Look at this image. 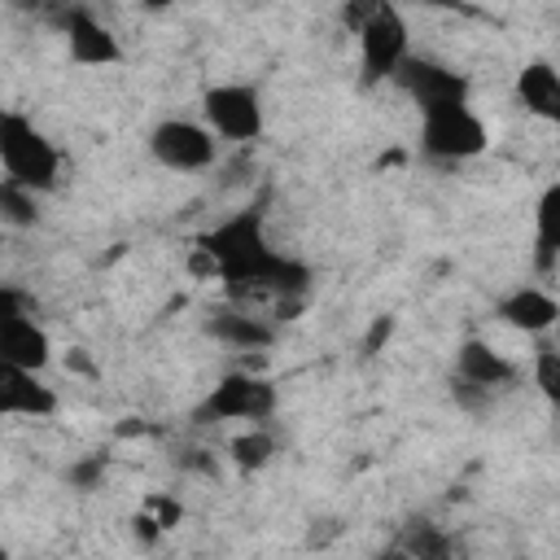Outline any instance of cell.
<instances>
[{"label": "cell", "mask_w": 560, "mask_h": 560, "mask_svg": "<svg viewBox=\"0 0 560 560\" xmlns=\"http://www.w3.org/2000/svg\"><path fill=\"white\" fill-rule=\"evenodd\" d=\"M451 398H455L464 411H481V407H490V398H494V394H486V389H477V385H468V381L451 376Z\"/></svg>", "instance_id": "22"}, {"label": "cell", "mask_w": 560, "mask_h": 560, "mask_svg": "<svg viewBox=\"0 0 560 560\" xmlns=\"http://www.w3.org/2000/svg\"><path fill=\"white\" fill-rule=\"evenodd\" d=\"M494 319L508 324L512 332L538 337V332H547V328L560 324V302L547 289H538V284H516L512 293H503L494 302Z\"/></svg>", "instance_id": "10"}, {"label": "cell", "mask_w": 560, "mask_h": 560, "mask_svg": "<svg viewBox=\"0 0 560 560\" xmlns=\"http://www.w3.org/2000/svg\"><path fill=\"white\" fill-rule=\"evenodd\" d=\"M420 114H433V109H446V105H468V79L433 57H407V66L398 70L394 79Z\"/></svg>", "instance_id": "8"}, {"label": "cell", "mask_w": 560, "mask_h": 560, "mask_svg": "<svg viewBox=\"0 0 560 560\" xmlns=\"http://www.w3.org/2000/svg\"><path fill=\"white\" fill-rule=\"evenodd\" d=\"M0 411L48 420L57 411V394H52V385L39 381V372H22V368L0 363Z\"/></svg>", "instance_id": "13"}, {"label": "cell", "mask_w": 560, "mask_h": 560, "mask_svg": "<svg viewBox=\"0 0 560 560\" xmlns=\"http://www.w3.org/2000/svg\"><path fill=\"white\" fill-rule=\"evenodd\" d=\"M201 118L219 140H232V144H254L267 127L262 96H258L254 83H214V88H206Z\"/></svg>", "instance_id": "6"}, {"label": "cell", "mask_w": 560, "mask_h": 560, "mask_svg": "<svg viewBox=\"0 0 560 560\" xmlns=\"http://www.w3.org/2000/svg\"><path fill=\"white\" fill-rule=\"evenodd\" d=\"M0 363L22 372H44L52 363V341L35 324V315H4L0 319Z\"/></svg>", "instance_id": "11"}, {"label": "cell", "mask_w": 560, "mask_h": 560, "mask_svg": "<svg viewBox=\"0 0 560 560\" xmlns=\"http://www.w3.org/2000/svg\"><path fill=\"white\" fill-rule=\"evenodd\" d=\"M276 411V385L258 372H228L197 407V420L201 424H228V420H241V424H262L267 416Z\"/></svg>", "instance_id": "5"}, {"label": "cell", "mask_w": 560, "mask_h": 560, "mask_svg": "<svg viewBox=\"0 0 560 560\" xmlns=\"http://www.w3.org/2000/svg\"><path fill=\"white\" fill-rule=\"evenodd\" d=\"M490 127L472 105H446L433 114H420V153L433 162H468L486 153Z\"/></svg>", "instance_id": "4"}, {"label": "cell", "mask_w": 560, "mask_h": 560, "mask_svg": "<svg viewBox=\"0 0 560 560\" xmlns=\"http://www.w3.org/2000/svg\"><path fill=\"white\" fill-rule=\"evenodd\" d=\"M512 92H516V105H521L525 114H534V118L560 127V70H556L551 61H542V57L525 61V66L516 70Z\"/></svg>", "instance_id": "14"}, {"label": "cell", "mask_w": 560, "mask_h": 560, "mask_svg": "<svg viewBox=\"0 0 560 560\" xmlns=\"http://www.w3.org/2000/svg\"><path fill=\"white\" fill-rule=\"evenodd\" d=\"M192 245L214 258L219 280L236 298L271 293L276 302H302L311 289V267L271 249L267 228H262V210H236L232 219L206 228Z\"/></svg>", "instance_id": "1"}, {"label": "cell", "mask_w": 560, "mask_h": 560, "mask_svg": "<svg viewBox=\"0 0 560 560\" xmlns=\"http://www.w3.org/2000/svg\"><path fill=\"white\" fill-rule=\"evenodd\" d=\"M105 472H109V459H105V455H83V459H74V464L66 468V486L79 490V494H92V490L105 481Z\"/></svg>", "instance_id": "21"}, {"label": "cell", "mask_w": 560, "mask_h": 560, "mask_svg": "<svg viewBox=\"0 0 560 560\" xmlns=\"http://www.w3.org/2000/svg\"><path fill=\"white\" fill-rule=\"evenodd\" d=\"M534 245H538V267H551L560 258V184H547L534 206Z\"/></svg>", "instance_id": "16"}, {"label": "cell", "mask_w": 560, "mask_h": 560, "mask_svg": "<svg viewBox=\"0 0 560 560\" xmlns=\"http://www.w3.org/2000/svg\"><path fill=\"white\" fill-rule=\"evenodd\" d=\"M534 385H538V394L551 402V407H560V346H538L534 350Z\"/></svg>", "instance_id": "20"}, {"label": "cell", "mask_w": 560, "mask_h": 560, "mask_svg": "<svg viewBox=\"0 0 560 560\" xmlns=\"http://www.w3.org/2000/svg\"><path fill=\"white\" fill-rule=\"evenodd\" d=\"M411 57V31L402 9L394 4H372L368 22L359 26V66H363V83H385L398 79V70Z\"/></svg>", "instance_id": "3"}, {"label": "cell", "mask_w": 560, "mask_h": 560, "mask_svg": "<svg viewBox=\"0 0 560 560\" xmlns=\"http://www.w3.org/2000/svg\"><path fill=\"white\" fill-rule=\"evenodd\" d=\"M144 508H149V512L158 516V525H162V529H175V525L184 521V508H179V503H175L171 494H153V499H149Z\"/></svg>", "instance_id": "23"}, {"label": "cell", "mask_w": 560, "mask_h": 560, "mask_svg": "<svg viewBox=\"0 0 560 560\" xmlns=\"http://www.w3.org/2000/svg\"><path fill=\"white\" fill-rule=\"evenodd\" d=\"M206 332L232 350H267L276 341V328L249 311H214L206 319Z\"/></svg>", "instance_id": "15"}, {"label": "cell", "mask_w": 560, "mask_h": 560, "mask_svg": "<svg viewBox=\"0 0 560 560\" xmlns=\"http://www.w3.org/2000/svg\"><path fill=\"white\" fill-rule=\"evenodd\" d=\"M389 332H394V315H376V319H372V328H368V337H363V350H368V354H376V350H381V341H389Z\"/></svg>", "instance_id": "26"}, {"label": "cell", "mask_w": 560, "mask_h": 560, "mask_svg": "<svg viewBox=\"0 0 560 560\" xmlns=\"http://www.w3.org/2000/svg\"><path fill=\"white\" fill-rule=\"evenodd\" d=\"M4 315H35V302H31L22 289L4 284V289H0V319H4Z\"/></svg>", "instance_id": "25"}, {"label": "cell", "mask_w": 560, "mask_h": 560, "mask_svg": "<svg viewBox=\"0 0 560 560\" xmlns=\"http://www.w3.org/2000/svg\"><path fill=\"white\" fill-rule=\"evenodd\" d=\"M35 197H39V192L0 179V219H4L9 228H35V219H39V201H35Z\"/></svg>", "instance_id": "19"}, {"label": "cell", "mask_w": 560, "mask_h": 560, "mask_svg": "<svg viewBox=\"0 0 560 560\" xmlns=\"http://www.w3.org/2000/svg\"><path fill=\"white\" fill-rule=\"evenodd\" d=\"M0 166L4 179L31 192H52L61 179V153L57 144L18 109L0 114Z\"/></svg>", "instance_id": "2"}, {"label": "cell", "mask_w": 560, "mask_h": 560, "mask_svg": "<svg viewBox=\"0 0 560 560\" xmlns=\"http://www.w3.org/2000/svg\"><path fill=\"white\" fill-rule=\"evenodd\" d=\"M556 328H560V324H556Z\"/></svg>", "instance_id": "28"}, {"label": "cell", "mask_w": 560, "mask_h": 560, "mask_svg": "<svg viewBox=\"0 0 560 560\" xmlns=\"http://www.w3.org/2000/svg\"><path fill=\"white\" fill-rule=\"evenodd\" d=\"M376 560H407V551H402V547H389V551H381Z\"/></svg>", "instance_id": "27"}, {"label": "cell", "mask_w": 560, "mask_h": 560, "mask_svg": "<svg viewBox=\"0 0 560 560\" xmlns=\"http://www.w3.org/2000/svg\"><path fill=\"white\" fill-rule=\"evenodd\" d=\"M61 31H66V52L74 66H118L122 61V39L92 9H70Z\"/></svg>", "instance_id": "9"}, {"label": "cell", "mask_w": 560, "mask_h": 560, "mask_svg": "<svg viewBox=\"0 0 560 560\" xmlns=\"http://www.w3.org/2000/svg\"><path fill=\"white\" fill-rule=\"evenodd\" d=\"M276 451H280V442H276V433H271L267 424H249L245 433H236V438L228 442L232 464H236V468H245V472L267 468V464L276 459Z\"/></svg>", "instance_id": "18"}, {"label": "cell", "mask_w": 560, "mask_h": 560, "mask_svg": "<svg viewBox=\"0 0 560 560\" xmlns=\"http://www.w3.org/2000/svg\"><path fill=\"white\" fill-rule=\"evenodd\" d=\"M398 547L407 551V560H455L451 534L433 521H407L398 534Z\"/></svg>", "instance_id": "17"}, {"label": "cell", "mask_w": 560, "mask_h": 560, "mask_svg": "<svg viewBox=\"0 0 560 560\" xmlns=\"http://www.w3.org/2000/svg\"><path fill=\"white\" fill-rule=\"evenodd\" d=\"M149 153L166 171H206L219 162V136L197 118H162L149 131Z\"/></svg>", "instance_id": "7"}, {"label": "cell", "mask_w": 560, "mask_h": 560, "mask_svg": "<svg viewBox=\"0 0 560 560\" xmlns=\"http://www.w3.org/2000/svg\"><path fill=\"white\" fill-rule=\"evenodd\" d=\"M131 534H136V542H144V547H153V542H158V538H162L166 529L158 525V516H153L149 508H140V512L131 516Z\"/></svg>", "instance_id": "24"}, {"label": "cell", "mask_w": 560, "mask_h": 560, "mask_svg": "<svg viewBox=\"0 0 560 560\" xmlns=\"http://www.w3.org/2000/svg\"><path fill=\"white\" fill-rule=\"evenodd\" d=\"M455 376L468 381V385H477V389H486V394H494V389H503V385L516 381V363L503 359L490 341L464 337V341L455 346Z\"/></svg>", "instance_id": "12"}]
</instances>
